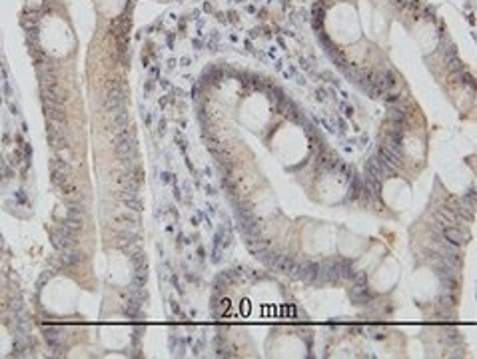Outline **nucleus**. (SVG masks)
I'll list each match as a JSON object with an SVG mask.
<instances>
[{
	"label": "nucleus",
	"mask_w": 477,
	"mask_h": 359,
	"mask_svg": "<svg viewBox=\"0 0 477 359\" xmlns=\"http://www.w3.org/2000/svg\"><path fill=\"white\" fill-rule=\"evenodd\" d=\"M76 234H78V232H74V230L66 228L64 224H58L56 228H52V230H50V240H52V246H54L58 252H62V250H70V248H74V246H76Z\"/></svg>",
	"instance_id": "f257e3e1"
},
{
	"label": "nucleus",
	"mask_w": 477,
	"mask_h": 359,
	"mask_svg": "<svg viewBox=\"0 0 477 359\" xmlns=\"http://www.w3.org/2000/svg\"><path fill=\"white\" fill-rule=\"evenodd\" d=\"M54 156L56 158H60V160H64V162H72V150H70V146H62V148H58V150H54Z\"/></svg>",
	"instance_id": "423d86ee"
},
{
	"label": "nucleus",
	"mask_w": 477,
	"mask_h": 359,
	"mask_svg": "<svg viewBox=\"0 0 477 359\" xmlns=\"http://www.w3.org/2000/svg\"><path fill=\"white\" fill-rule=\"evenodd\" d=\"M0 250H4V240H2V236H0Z\"/></svg>",
	"instance_id": "0eeeda50"
},
{
	"label": "nucleus",
	"mask_w": 477,
	"mask_h": 359,
	"mask_svg": "<svg viewBox=\"0 0 477 359\" xmlns=\"http://www.w3.org/2000/svg\"><path fill=\"white\" fill-rule=\"evenodd\" d=\"M60 262H62V268H74L82 262H86V254L82 250H76V246H74L70 250L60 252Z\"/></svg>",
	"instance_id": "7ed1b4c3"
},
{
	"label": "nucleus",
	"mask_w": 477,
	"mask_h": 359,
	"mask_svg": "<svg viewBox=\"0 0 477 359\" xmlns=\"http://www.w3.org/2000/svg\"><path fill=\"white\" fill-rule=\"evenodd\" d=\"M70 176H72V172H70L68 162H64V160H60V158L54 156V158L50 160V180H52V184L60 190L62 186L70 184Z\"/></svg>",
	"instance_id": "f03ea898"
},
{
	"label": "nucleus",
	"mask_w": 477,
	"mask_h": 359,
	"mask_svg": "<svg viewBox=\"0 0 477 359\" xmlns=\"http://www.w3.org/2000/svg\"><path fill=\"white\" fill-rule=\"evenodd\" d=\"M62 331H60V327H54V325H44V337H46V341L52 345V347H58L60 343H62V339H64V335H60Z\"/></svg>",
	"instance_id": "39448f33"
},
{
	"label": "nucleus",
	"mask_w": 477,
	"mask_h": 359,
	"mask_svg": "<svg viewBox=\"0 0 477 359\" xmlns=\"http://www.w3.org/2000/svg\"><path fill=\"white\" fill-rule=\"evenodd\" d=\"M443 238L445 242H449L451 246H463L467 242V234H463L461 228H455V226H445L443 228Z\"/></svg>",
	"instance_id": "20e7f679"
}]
</instances>
